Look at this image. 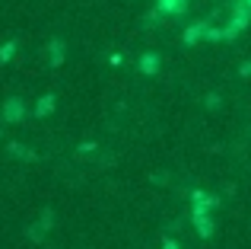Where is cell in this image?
Listing matches in <instances>:
<instances>
[{
    "label": "cell",
    "mask_w": 251,
    "mask_h": 249,
    "mask_svg": "<svg viewBox=\"0 0 251 249\" xmlns=\"http://www.w3.org/2000/svg\"><path fill=\"white\" fill-rule=\"evenodd\" d=\"M166 249H178V246H175V243H166Z\"/></svg>",
    "instance_id": "2"
},
{
    "label": "cell",
    "mask_w": 251,
    "mask_h": 249,
    "mask_svg": "<svg viewBox=\"0 0 251 249\" xmlns=\"http://www.w3.org/2000/svg\"><path fill=\"white\" fill-rule=\"evenodd\" d=\"M51 220H54V211H51V208H45V211H42V230H51V227H54Z\"/></svg>",
    "instance_id": "1"
}]
</instances>
